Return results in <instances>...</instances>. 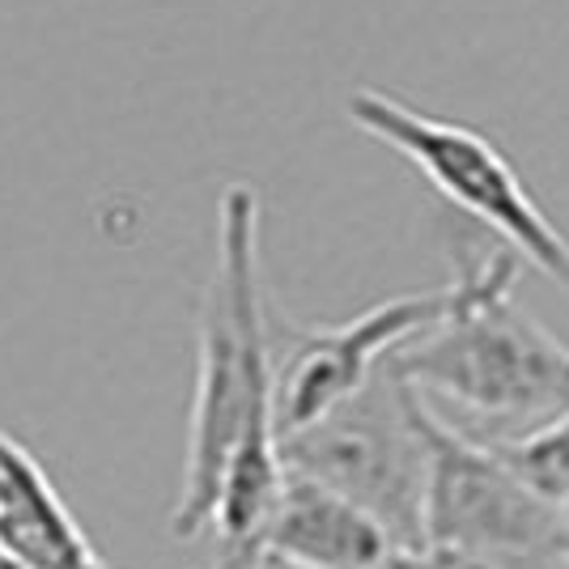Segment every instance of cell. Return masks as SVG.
Instances as JSON below:
<instances>
[{
	"label": "cell",
	"mask_w": 569,
	"mask_h": 569,
	"mask_svg": "<svg viewBox=\"0 0 569 569\" xmlns=\"http://www.w3.org/2000/svg\"><path fill=\"white\" fill-rule=\"evenodd\" d=\"M272 353V310L260 277V196L251 183H230L221 191L217 260L200 302L183 485L170 510L174 540H196L213 527L221 557H242L260 545L284 485Z\"/></svg>",
	"instance_id": "6da1fadb"
},
{
	"label": "cell",
	"mask_w": 569,
	"mask_h": 569,
	"mask_svg": "<svg viewBox=\"0 0 569 569\" xmlns=\"http://www.w3.org/2000/svg\"><path fill=\"white\" fill-rule=\"evenodd\" d=\"M442 319L391 357L429 408L476 442H515L569 412V345L515 302L519 260L468 234L451 242Z\"/></svg>",
	"instance_id": "7a4b0ae2"
},
{
	"label": "cell",
	"mask_w": 569,
	"mask_h": 569,
	"mask_svg": "<svg viewBox=\"0 0 569 569\" xmlns=\"http://www.w3.org/2000/svg\"><path fill=\"white\" fill-rule=\"evenodd\" d=\"M345 111L366 137L396 149L403 162L463 217L489 226L515 260L536 263L548 281L569 293V238L536 204L510 158L468 123H451L382 90H357Z\"/></svg>",
	"instance_id": "3957f363"
},
{
	"label": "cell",
	"mask_w": 569,
	"mask_h": 569,
	"mask_svg": "<svg viewBox=\"0 0 569 569\" xmlns=\"http://www.w3.org/2000/svg\"><path fill=\"white\" fill-rule=\"evenodd\" d=\"M426 442L421 545L455 548L498 569H557L569 561L566 519L489 442H476L412 391Z\"/></svg>",
	"instance_id": "277c9868"
},
{
	"label": "cell",
	"mask_w": 569,
	"mask_h": 569,
	"mask_svg": "<svg viewBox=\"0 0 569 569\" xmlns=\"http://www.w3.org/2000/svg\"><path fill=\"white\" fill-rule=\"evenodd\" d=\"M281 463L375 515L396 548L421 545L426 442L412 417V387L391 361L328 417L281 438Z\"/></svg>",
	"instance_id": "5b68a950"
},
{
	"label": "cell",
	"mask_w": 569,
	"mask_h": 569,
	"mask_svg": "<svg viewBox=\"0 0 569 569\" xmlns=\"http://www.w3.org/2000/svg\"><path fill=\"white\" fill-rule=\"evenodd\" d=\"M447 310V284L429 293L387 298L345 323L289 328V349L272 353V412L277 438L328 417L336 403L357 396L403 345L426 336Z\"/></svg>",
	"instance_id": "8992f818"
},
{
	"label": "cell",
	"mask_w": 569,
	"mask_h": 569,
	"mask_svg": "<svg viewBox=\"0 0 569 569\" xmlns=\"http://www.w3.org/2000/svg\"><path fill=\"white\" fill-rule=\"evenodd\" d=\"M256 552L298 569H387L400 548L361 506L307 476L284 472L281 498L263 522Z\"/></svg>",
	"instance_id": "52a82bcc"
},
{
	"label": "cell",
	"mask_w": 569,
	"mask_h": 569,
	"mask_svg": "<svg viewBox=\"0 0 569 569\" xmlns=\"http://www.w3.org/2000/svg\"><path fill=\"white\" fill-rule=\"evenodd\" d=\"M0 557L22 569H107L34 451L0 429Z\"/></svg>",
	"instance_id": "ba28073f"
},
{
	"label": "cell",
	"mask_w": 569,
	"mask_h": 569,
	"mask_svg": "<svg viewBox=\"0 0 569 569\" xmlns=\"http://www.w3.org/2000/svg\"><path fill=\"white\" fill-rule=\"evenodd\" d=\"M493 451L515 468L527 489H536L557 510L569 506V412L548 426L522 433L515 442H498Z\"/></svg>",
	"instance_id": "9c48e42d"
},
{
	"label": "cell",
	"mask_w": 569,
	"mask_h": 569,
	"mask_svg": "<svg viewBox=\"0 0 569 569\" xmlns=\"http://www.w3.org/2000/svg\"><path fill=\"white\" fill-rule=\"evenodd\" d=\"M387 569H498L489 561H476L468 552H455V548H433V545H417V548H400Z\"/></svg>",
	"instance_id": "30bf717a"
},
{
	"label": "cell",
	"mask_w": 569,
	"mask_h": 569,
	"mask_svg": "<svg viewBox=\"0 0 569 569\" xmlns=\"http://www.w3.org/2000/svg\"><path fill=\"white\" fill-rule=\"evenodd\" d=\"M221 569H298V566H284V561L268 557V552H242V557H221Z\"/></svg>",
	"instance_id": "8fae6325"
},
{
	"label": "cell",
	"mask_w": 569,
	"mask_h": 569,
	"mask_svg": "<svg viewBox=\"0 0 569 569\" xmlns=\"http://www.w3.org/2000/svg\"><path fill=\"white\" fill-rule=\"evenodd\" d=\"M561 519H566V540H569V506L561 510Z\"/></svg>",
	"instance_id": "7c38bea8"
},
{
	"label": "cell",
	"mask_w": 569,
	"mask_h": 569,
	"mask_svg": "<svg viewBox=\"0 0 569 569\" xmlns=\"http://www.w3.org/2000/svg\"><path fill=\"white\" fill-rule=\"evenodd\" d=\"M557 569H569V561H566V566H557Z\"/></svg>",
	"instance_id": "4fadbf2b"
}]
</instances>
